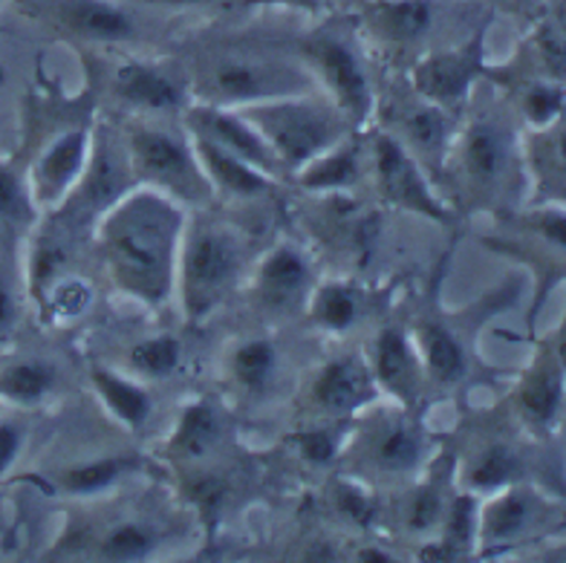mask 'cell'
I'll return each mask as SVG.
<instances>
[{
	"mask_svg": "<svg viewBox=\"0 0 566 563\" xmlns=\"http://www.w3.org/2000/svg\"><path fill=\"white\" fill-rule=\"evenodd\" d=\"M249 125L275 150L277 163L304 168L336 148L338 119L327 107L306 102L261 104L247 116Z\"/></svg>",
	"mask_w": 566,
	"mask_h": 563,
	"instance_id": "obj_2",
	"label": "cell"
},
{
	"mask_svg": "<svg viewBox=\"0 0 566 563\" xmlns=\"http://www.w3.org/2000/svg\"><path fill=\"white\" fill-rule=\"evenodd\" d=\"M471 534H474V500L460 497L448 512V549L454 552L469 549Z\"/></svg>",
	"mask_w": 566,
	"mask_h": 563,
	"instance_id": "obj_38",
	"label": "cell"
},
{
	"mask_svg": "<svg viewBox=\"0 0 566 563\" xmlns=\"http://www.w3.org/2000/svg\"><path fill=\"white\" fill-rule=\"evenodd\" d=\"M154 543H157V534L150 532L148 526H142V523H122V526H116L105 538L102 555L113 557V561H134V557H142L145 552H150Z\"/></svg>",
	"mask_w": 566,
	"mask_h": 563,
	"instance_id": "obj_34",
	"label": "cell"
},
{
	"mask_svg": "<svg viewBox=\"0 0 566 563\" xmlns=\"http://www.w3.org/2000/svg\"><path fill=\"white\" fill-rule=\"evenodd\" d=\"M130 364L145 376H168L179 364V342L174 335H159V338L139 342L130 350Z\"/></svg>",
	"mask_w": 566,
	"mask_h": 563,
	"instance_id": "obj_32",
	"label": "cell"
},
{
	"mask_svg": "<svg viewBox=\"0 0 566 563\" xmlns=\"http://www.w3.org/2000/svg\"><path fill=\"white\" fill-rule=\"evenodd\" d=\"M55 21L90 41H127L134 35V18L107 0H59Z\"/></svg>",
	"mask_w": 566,
	"mask_h": 563,
	"instance_id": "obj_12",
	"label": "cell"
},
{
	"mask_svg": "<svg viewBox=\"0 0 566 563\" xmlns=\"http://www.w3.org/2000/svg\"><path fill=\"white\" fill-rule=\"evenodd\" d=\"M419 344L424 350V364L437 382L451 385L465 373V353H462L460 342L448 333L442 324H424L419 330Z\"/></svg>",
	"mask_w": 566,
	"mask_h": 563,
	"instance_id": "obj_23",
	"label": "cell"
},
{
	"mask_svg": "<svg viewBox=\"0 0 566 563\" xmlns=\"http://www.w3.org/2000/svg\"><path fill=\"white\" fill-rule=\"evenodd\" d=\"M523 111L535 125H546L564 111V90L552 87V84H535L523 98Z\"/></svg>",
	"mask_w": 566,
	"mask_h": 563,
	"instance_id": "obj_37",
	"label": "cell"
},
{
	"mask_svg": "<svg viewBox=\"0 0 566 563\" xmlns=\"http://www.w3.org/2000/svg\"><path fill=\"white\" fill-rule=\"evenodd\" d=\"M376 171H379L381 191H385L390 202L410 208V211H419L424 217H433V220H446L448 217L440 202L431 197L408 150L385 134L376 139Z\"/></svg>",
	"mask_w": 566,
	"mask_h": 563,
	"instance_id": "obj_8",
	"label": "cell"
},
{
	"mask_svg": "<svg viewBox=\"0 0 566 563\" xmlns=\"http://www.w3.org/2000/svg\"><path fill=\"white\" fill-rule=\"evenodd\" d=\"M521 471V457L506 445H492L489 451L471 468V482L478 489H497L503 482H512Z\"/></svg>",
	"mask_w": 566,
	"mask_h": 563,
	"instance_id": "obj_33",
	"label": "cell"
},
{
	"mask_svg": "<svg viewBox=\"0 0 566 563\" xmlns=\"http://www.w3.org/2000/svg\"><path fill=\"white\" fill-rule=\"evenodd\" d=\"M148 3H159V7H200L206 0H148Z\"/></svg>",
	"mask_w": 566,
	"mask_h": 563,
	"instance_id": "obj_46",
	"label": "cell"
},
{
	"mask_svg": "<svg viewBox=\"0 0 566 563\" xmlns=\"http://www.w3.org/2000/svg\"><path fill=\"white\" fill-rule=\"evenodd\" d=\"M408 136L417 142L419 148L431 150L437 148L442 142V136H446V122H442L440 113L431 111V107H424V111H417L408 119Z\"/></svg>",
	"mask_w": 566,
	"mask_h": 563,
	"instance_id": "obj_39",
	"label": "cell"
},
{
	"mask_svg": "<svg viewBox=\"0 0 566 563\" xmlns=\"http://www.w3.org/2000/svg\"><path fill=\"white\" fill-rule=\"evenodd\" d=\"M87 165V136L84 131H67L44 150L35 165V191L41 200H55L73 186Z\"/></svg>",
	"mask_w": 566,
	"mask_h": 563,
	"instance_id": "obj_14",
	"label": "cell"
},
{
	"mask_svg": "<svg viewBox=\"0 0 566 563\" xmlns=\"http://www.w3.org/2000/svg\"><path fill=\"white\" fill-rule=\"evenodd\" d=\"M310 59L318 67L321 79L333 90L342 111L353 116H367L370 113V84H367L365 67L358 64L356 52L344 44L336 35H321L310 44Z\"/></svg>",
	"mask_w": 566,
	"mask_h": 563,
	"instance_id": "obj_7",
	"label": "cell"
},
{
	"mask_svg": "<svg viewBox=\"0 0 566 563\" xmlns=\"http://www.w3.org/2000/svg\"><path fill=\"white\" fill-rule=\"evenodd\" d=\"M535 148H532V165H535L541 194L549 200L566 202V107L552 122L541 125Z\"/></svg>",
	"mask_w": 566,
	"mask_h": 563,
	"instance_id": "obj_18",
	"label": "cell"
},
{
	"mask_svg": "<svg viewBox=\"0 0 566 563\" xmlns=\"http://www.w3.org/2000/svg\"><path fill=\"white\" fill-rule=\"evenodd\" d=\"M179 211L157 194H134L111 206L105 220L107 263L122 290L148 304L165 301L174 278Z\"/></svg>",
	"mask_w": 566,
	"mask_h": 563,
	"instance_id": "obj_1",
	"label": "cell"
},
{
	"mask_svg": "<svg viewBox=\"0 0 566 563\" xmlns=\"http://www.w3.org/2000/svg\"><path fill=\"white\" fill-rule=\"evenodd\" d=\"M313 315L327 330H347L358 319V295L344 283H333L315 295Z\"/></svg>",
	"mask_w": 566,
	"mask_h": 563,
	"instance_id": "obj_30",
	"label": "cell"
},
{
	"mask_svg": "<svg viewBox=\"0 0 566 563\" xmlns=\"http://www.w3.org/2000/svg\"><path fill=\"white\" fill-rule=\"evenodd\" d=\"M419 451H422L419 430L405 423H390L373 442V460L385 471H408L419 462Z\"/></svg>",
	"mask_w": 566,
	"mask_h": 563,
	"instance_id": "obj_27",
	"label": "cell"
},
{
	"mask_svg": "<svg viewBox=\"0 0 566 563\" xmlns=\"http://www.w3.org/2000/svg\"><path fill=\"white\" fill-rule=\"evenodd\" d=\"M32 217L30 191L9 165L0 163V220L23 222Z\"/></svg>",
	"mask_w": 566,
	"mask_h": 563,
	"instance_id": "obj_36",
	"label": "cell"
},
{
	"mask_svg": "<svg viewBox=\"0 0 566 563\" xmlns=\"http://www.w3.org/2000/svg\"><path fill=\"white\" fill-rule=\"evenodd\" d=\"M23 445V430L9 419H0V477L7 475L12 462L18 460Z\"/></svg>",
	"mask_w": 566,
	"mask_h": 563,
	"instance_id": "obj_44",
	"label": "cell"
},
{
	"mask_svg": "<svg viewBox=\"0 0 566 563\" xmlns=\"http://www.w3.org/2000/svg\"><path fill=\"white\" fill-rule=\"evenodd\" d=\"M122 179H125V165L119 163V154L113 145H102L84 174V197L90 206H113L119 200Z\"/></svg>",
	"mask_w": 566,
	"mask_h": 563,
	"instance_id": "obj_26",
	"label": "cell"
},
{
	"mask_svg": "<svg viewBox=\"0 0 566 563\" xmlns=\"http://www.w3.org/2000/svg\"><path fill=\"white\" fill-rule=\"evenodd\" d=\"M93 385L105 396L107 408L119 416L122 423L130 425V428L145 425V419L150 416V396L142 387L130 385L127 378L111 371H93Z\"/></svg>",
	"mask_w": 566,
	"mask_h": 563,
	"instance_id": "obj_24",
	"label": "cell"
},
{
	"mask_svg": "<svg viewBox=\"0 0 566 563\" xmlns=\"http://www.w3.org/2000/svg\"><path fill=\"white\" fill-rule=\"evenodd\" d=\"M217 437H220V416L211 405L200 402V405H191V408L182 414L177 425V434H174L171 451L177 457H206V453L214 448Z\"/></svg>",
	"mask_w": 566,
	"mask_h": 563,
	"instance_id": "obj_22",
	"label": "cell"
},
{
	"mask_svg": "<svg viewBox=\"0 0 566 563\" xmlns=\"http://www.w3.org/2000/svg\"><path fill=\"white\" fill-rule=\"evenodd\" d=\"M275 347L269 342H249L234 353V376L249 390H261L275 373Z\"/></svg>",
	"mask_w": 566,
	"mask_h": 563,
	"instance_id": "obj_31",
	"label": "cell"
},
{
	"mask_svg": "<svg viewBox=\"0 0 566 563\" xmlns=\"http://www.w3.org/2000/svg\"><path fill=\"white\" fill-rule=\"evenodd\" d=\"M130 468V460L125 457H107V460L84 462V466L70 468L67 475L61 477V486L70 491V494H96V491L111 489L113 482L119 480Z\"/></svg>",
	"mask_w": 566,
	"mask_h": 563,
	"instance_id": "obj_29",
	"label": "cell"
},
{
	"mask_svg": "<svg viewBox=\"0 0 566 563\" xmlns=\"http://www.w3.org/2000/svg\"><path fill=\"white\" fill-rule=\"evenodd\" d=\"M338 505H342V512L347 514V518H353L356 523H361V526H367L373 512H376V505H373L370 497L361 494V491L353 489V486H342V489H338Z\"/></svg>",
	"mask_w": 566,
	"mask_h": 563,
	"instance_id": "obj_43",
	"label": "cell"
},
{
	"mask_svg": "<svg viewBox=\"0 0 566 563\" xmlns=\"http://www.w3.org/2000/svg\"><path fill=\"white\" fill-rule=\"evenodd\" d=\"M376 376L388 390L402 396L405 402L413 399L417 393V362L410 356L408 342L399 330H385L376 344Z\"/></svg>",
	"mask_w": 566,
	"mask_h": 563,
	"instance_id": "obj_19",
	"label": "cell"
},
{
	"mask_svg": "<svg viewBox=\"0 0 566 563\" xmlns=\"http://www.w3.org/2000/svg\"><path fill=\"white\" fill-rule=\"evenodd\" d=\"M202 96L220 104L258 102V98H275L286 90H298L301 79L290 70H277L258 59L243 55H226L217 59L200 79Z\"/></svg>",
	"mask_w": 566,
	"mask_h": 563,
	"instance_id": "obj_5",
	"label": "cell"
},
{
	"mask_svg": "<svg viewBox=\"0 0 566 563\" xmlns=\"http://www.w3.org/2000/svg\"><path fill=\"white\" fill-rule=\"evenodd\" d=\"M566 396V373L555 350L537 358L521 387V408L532 423L546 425L558 416Z\"/></svg>",
	"mask_w": 566,
	"mask_h": 563,
	"instance_id": "obj_17",
	"label": "cell"
},
{
	"mask_svg": "<svg viewBox=\"0 0 566 563\" xmlns=\"http://www.w3.org/2000/svg\"><path fill=\"white\" fill-rule=\"evenodd\" d=\"M55 367L41 358H23L0 371V396L15 405H35L53 390Z\"/></svg>",
	"mask_w": 566,
	"mask_h": 563,
	"instance_id": "obj_21",
	"label": "cell"
},
{
	"mask_svg": "<svg viewBox=\"0 0 566 563\" xmlns=\"http://www.w3.org/2000/svg\"><path fill=\"white\" fill-rule=\"evenodd\" d=\"M535 512L537 503L526 491H509L485 509L480 532L489 543H506L530 529Z\"/></svg>",
	"mask_w": 566,
	"mask_h": 563,
	"instance_id": "obj_20",
	"label": "cell"
},
{
	"mask_svg": "<svg viewBox=\"0 0 566 563\" xmlns=\"http://www.w3.org/2000/svg\"><path fill=\"white\" fill-rule=\"evenodd\" d=\"M373 396L370 373L356 358H336L315 378V402L329 414H350Z\"/></svg>",
	"mask_w": 566,
	"mask_h": 563,
	"instance_id": "obj_13",
	"label": "cell"
},
{
	"mask_svg": "<svg viewBox=\"0 0 566 563\" xmlns=\"http://www.w3.org/2000/svg\"><path fill=\"white\" fill-rule=\"evenodd\" d=\"M298 448L301 457H306L315 466H324V462L333 460V453H336V442L329 437L327 430H306L298 437Z\"/></svg>",
	"mask_w": 566,
	"mask_h": 563,
	"instance_id": "obj_42",
	"label": "cell"
},
{
	"mask_svg": "<svg viewBox=\"0 0 566 563\" xmlns=\"http://www.w3.org/2000/svg\"><path fill=\"white\" fill-rule=\"evenodd\" d=\"M442 514V497L437 489H422L410 505V526L431 529Z\"/></svg>",
	"mask_w": 566,
	"mask_h": 563,
	"instance_id": "obj_41",
	"label": "cell"
},
{
	"mask_svg": "<svg viewBox=\"0 0 566 563\" xmlns=\"http://www.w3.org/2000/svg\"><path fill=\"white\" fill-rule=\"evenodd\" d=\"M87 286L82 281H61L53 286V295H50V304L59 315H75L82 312V306L87 304Z\"/></svg>",
	"mask_w": 566,
	"mask_h": 563,
	"instance_id": "obj_40",
	"label": "cell"
},
{
	"mask_svg": "<svg viewBox=\"0 0 566 563\" xmlns=\"http://www.w3.org/2000/svg\"><path fill=\"white\" fill-rule=\"evenodd\" d=\"M483 67V35L460 50L442 52L417 67V87L433 102H457Z\"/></svg>",
	"mask_w": 566,
	"mask_h": 563,
	"instance_id": "obj_10",
	"label": "cell"
},
{
	"mask_svg": "<svg viewBox=\"0 0 566 563\" xmlns=\"http://www.w3.org/2000/svg\"><path fill=\"white\" fill-rule=\"evenodd\" d=\"M130 163L139 177L163 186L165 191L197 200L209 194V177L197 163L195 148L179 136L142 127L130 136Z\"/></svg>",
	"mask_w": 566,
	"mask_h": 563,
	"instance_id": "obj_4",
	"label": "cell"
},
{
	"mask_svg": "<svg viewBox=\"0 0 566 563\" xmlns=\"http://www.w3.org/2000/svg\"><path fill=\"white\" fill-rule=\"evenodd\" d=\"M537 59L544 64V70H549L552 75H560L566 79V12L564 15H555L537 30L535 35Z\"/></svg>",
	"mask_w": 566,
	"mask_h": 563,
	"instance_id": "obj_35",
	"label": "cell"
},
{
	"mask_svg": "<svg viewBox=\"0 0 566 563\" xmlns=\"http://www.w3.org/2000/svg\"><path fill=\"white\" fill-rule=\"evenodd\" d=\"M116 93L139 111H177L182 87L154 64H125L116 73Z\"/></svg>",
	"mask_w": 566,
	"mask_h": 563,
	"instance_id": "obj_16",
	"label": "cell"
},
{
	"mask_svg": "<svg viewBox=\"0 0 566 563\" xmlns=\"http://www.w3.org/2000/svg\"><path fill=\"white\" fill-rule=\"evenodd\" d=\"M356 148H329L315 163L306 165V188H342L356 183Z\"/></svg>",
	"mask_w": 566,
	"mask_h": 563,
	"instance_id": "obj_28",
	"label": "cell"
},
{
	"mask_svg": "<svg viewBox=\"0 0 566 563\" xmlns=\"http://www.w3.org/2000/svg\"><path fill=\"white\" fill-rule=\"evenodd\" d=\"M376 23L394 41H419L431 30V0H388L376 9Z\"/></svg>",
	"mask_w": 566,
	"mask_h": 563,
	"instance_id": "obj_25",
	"label": "cell"
},
{
	"mask_svg": "<svg viewBox=\"0 0 566 563\" xmlns=\"http://www.w3.org/2000/svg\"><path fill=\"white\" fill-rule=\"evenodd\" d=\"M240 272V246L226 229L202 226L182 254V298L191 319H202L231 290Z\"/></svg>",
	"mask_w": 566,
	"mask_h": 563,
	"instance_id": "obj_3",
	"label": "cell"
},
{
	"mask_svg": "<svg viewBox=\"0 0 566 563\" xmlns=\"http://www.w3.org/2000/svg\"><path fill=\"white\" fill-rule=\"evenodd\" d=\"M306 283H310V263L295 246H277L266 254L258 269V298L266 310L290 312L301 304Z\"/></svg>",
	"mask_w": 566,
	"mask_h": 563,
	"instance_id": "obj_11",
	"label": "cell"
},
{
	"mask_svg": "<svg viewBox=\"0 0 566 563\" xmlns=\"http://www.w3.org/2000/svg\"><path fill=\"white\" fill-rule=\"evenodd\" d=\"M188 122L195 127V134L206 136L243 163L261 168L263 174H272L277 168L275 150L269 148L266 139L247 119L229 116V113L214 111V107H197V111L188 113Z\"/></svg>",
	"mask_w": 566,
	"mask_h": 563,
	"instance_id": "obj_9",
	"label": "cell"
},
{
	"mask_svg": "<svg viewBox=\"0 0 566 563\" xmlns=\"http://www.w3.org/2000/svg\"><path fill=\"white\" fill-rule=\"evenodd\" d=\"M197 163H200L202 174L214 183L217 188H223L229 194H240V197H252V194H263L269 188V174L261 168L243 163L238 156H231L220 145L209 142L206 136L195 134L191 139Z\"/></svg>",
	"mask_w": 566,
	"mask_h": 563,
	"instance_id": "obj_15",
	"label": "cell"
},
{
	"mask_svg": "<svg viewBox=\"0 0 566 563\" xmlns=\"http://www.w3.org/2000/svg\"><path fill=\"white\" fill-rule=\"evenodd\" d=\"M512 168V139L494 119H480L465 131L460 142L462 183L478 194H494Z\"/></svg>",
	"mask_w": 566,
	"mask_h": 563,
	"instance_id": "obj_6",
	"label": "cell"
},
{
	"mask_svg": "<svg viewBox=\"0 0 566 563\" xmlns=\"http://www.w3.org/2000/svg\"><path fill=\"white\" fill-rule=\"evenodd\" d=\"M249 3H286V7H318L321 0H249Z\"/></svg>",
	"mask_w": 566,
	"mask_h": 563,
	"instance_id": "obj_45",
	"label": "cell"
}]
</instances>
